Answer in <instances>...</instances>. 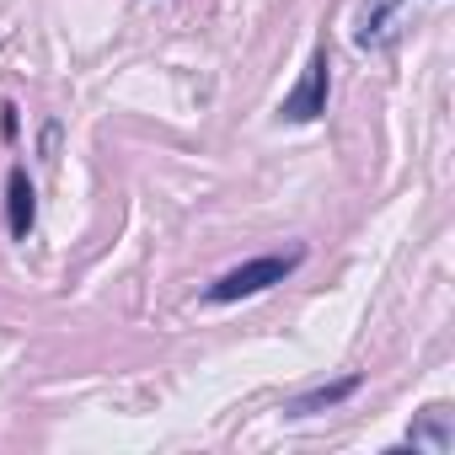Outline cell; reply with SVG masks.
I'll return each instance as SVG.
<instances>
[{"label":"cell","mask_w":455,"mask_h":455,"mask_svg":"<svg viewBox=\"0 0 455 455\" xmlns=\"http://www.w3.org/2000/svg\"><path fill=\"white\" fill-rule=\"evenodd\" d=\"M295 268H300V252H284V258H252V263L231 268L225 279H214V284H209V300H214V306H231V300L263 295L268 284H284Z\"/></svg>","instance_id":"1"},{"label":"cell","mask_w":455,"mask_h":455,"mask_svg":"<svg viewBox=\"0 0 455 455\" xmlns=\"http://www.w3.org/2000/svg\"><path fill=\"white\" fill-rule=\"evenodd\" d=\"M407 6H412V0H364L359 28H354V44H359V49H386V44H396L402 28H407Z\"/></svg>","instance_id":"2"},{"label":"cell","mask_w":455,"mask_h":455,"mask_svg":"<svg viewBox=\"0 0 455 455\" xmlns=\"http://www.w3.org/2000/svg\"><path fill=\"white\" fill-rule=\"evenodd\" d=\"M290 124H311V118H322L327 113V49H316L311 54V65H306V76H300V86L284 97V108H279Z\"/></svg>","instance_id":"3"},{"label":"cell","mask_w":455,"mask_h":455,"mask_svg":"<svg viewBox=\"0 0 455 455\" xmlns=\"http://www.w3.org/2000/svg\"><path fill=\"white\" fill-rule=\"evenodd\" d=\"M28 231H33V182H28V172L17 166V172H12V236L28 242Z\"/></svg>","instance_id":"4"},{"label":"cell","mask_w":455,"mask_h":455,"mask_svg":"<svg viewBox=\"0 0 455 455\" xmlns=\"http://www.w3.org/2000/svg\"><path fill=\"white\" fill-rule=\"evenodd\" d=\"M359 391V380L348 375V380H338V386H322V391H311V396H295L284 412L290 418H306V412H316V407H332V402H343V396H354Z\"/></svg>","instance_id":"5"}]
</instances>
